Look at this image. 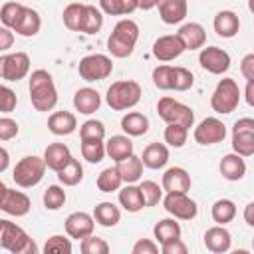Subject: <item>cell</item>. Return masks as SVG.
<instances>
[{"mask_svg":"<svg viewBox=\"0 0 254 254\" xmlns=\"http://www.w3.org/2000/svg\"><path fill=\"white\" fill-rule=\"evenodd\" d=\"M30 101L36 111H52L58 103V89L54 85L52 73L46 69H36L30 75Z\"/></svg>","mask_w":254,"mask_h":254,"instance_id":"obj_1","label":"cell"},{"mask_svg":"<svg viewBox=\"0 0 254 254\" xmlns=\"http://www.w3.org/2000/svg\"><path fill=\"white\" fill-rule=\"evenodd\" d=\"M139 40V26L137 22L125 18V20H119L109 38H107V50L113 58H129L135 50V44Z\"/></svg>","mask_w":254,"mask_h":254,"instance_id":"obj_2","label":"cell"},{"mask_svg":"<svg viewBox=\"0 0 254 254\" xmlns=\"http://www.w3.org/2000/svg\"><path fill=\"white\" fill-rule=\"evenodd\" d=\"M0 248L12 252V254H30V252H38L36 248V242L28 236V232L6 220V218H0Z\"/></svg>","mask_w":254,"mask_h":254,"instance_id":"obj_3","label":"cell"},{"mask_svg":"<svg viewBox=\"0 0 254 254\" xmlns=\"http://www.w3.org/2000/svg\"><path fill=\"white\" fill-rule=\"evenodd\" d=\"M141 99V85L133 79H121L109 85L105 101L113 111H125L139 103Z\"/></svg>","mask_w":254,"mask_h":254,"instance_id":"obj_4","label":"cell"},{"mask_svg":"<svg viewBox=\"0 0 254 254\" xmlns=\"http://www.w3.org/2000/svg\"><path fill=\"white\" fill-rule=\"evenodd\" d=\"M240 103V87L232 77H224L216 83L212 95H210V107L212 111L220 115L232 113Z\"/></svg>","mask_w":254,"mask_h":254,"instance_id":"obj_5","label":"cell"},{"mask_svg":"<svg viewBox=\"0 0 254 254\" xmlns=\"http://www.w3.org/2000/svg\"><path fill=\"white\" fill-rule=\"evenodd\" d=\"M44 173H46V163L44 159L36 157V155H28L24 159H20L14 167V173H12V179L18 187L22 189H32L36 187L42 179H44Z\"/></svg>","mask_w":254,"mask_h":254,"instance_id":"obj_6","label":"cell"},{"mask_svg":"<svg viewBox=\"0 0 254 254\" xmlns=\"http://www.w3.org/2000/svg\"><path fill=\"white\" fill-rule=\"evenodd\" d=\"M157 113L167 123H177V125H183L187 129H190L194 125V111L189 105H185V103H181V101H177L175 97H169V95L159 99Z\"/></svg>","mask_w":254,"mask_h":254,"instance_id":"obj_7","label":"cell"},{"mask_svg":"<svg viewBox=\"0 0 254 254\" xmlns=\"http://www.w3.org/2000/svg\"><path fill=\"white\" fill-rule=\"evenodd\" d=\"M111 71H113V62L103 54H89L81 58L77 65V73L85 81H101L109 77Z\"/></svg>","mask_w":254,"mask_h":254,"instance_id":"obj_8","label":"cell"},{"mask_svg":"<svg viewBox=\"0 0 254 254\" xmlns=\"http://www.w3.org/2000/svg\"><path fill=\"white\" fill-rule=\"evenodd\" d=\"M232 149L240 157L254 155V119L242 117L232 127Z\"/></svg>","mask_w":254,"mask_h":254,"instance_id":"obj_9","label":"cell"},{"mask_svg":"<svg viewBox=\"0 0 254 254\" xmlns=\"http://www.w3.org/2000/svg\"><path fill=\"white\" fill-rule=\"evenodd\" d=\"M30 71V56L26 52H14L0 56V77L6 81H20Z\"/></svg>","mask_w":254,"mask_h":254,"instance_id":"obj_10","label":"cell"},{"mask_svg":"<svg viewBox=\"0 0 254 254\" xmlns=\"http://www.w3.org/2000/svg\"><path fill=\"white\" fill-rule=\"evenodd\" d=\"M161 200H163L165 210L179 220H192L198 212L196 202L187 192H167L165 198Z\"/></svg>","mask_w":254,"mask_h":254,"instance_id":"obj_11","label":"cell"},{"mask_svg":"<svg viewBox=\"0 0 254 254\" xmlns=\"http://www.w3.org/2000/svg\"><path fill=\"white\" fill-rule=\"evenodd\" d=\"M198 64H200V67L206 69L208 73L220 75V73H224V71L230 67V56H228V52H224L222 48L208 46V48H202V50H200V54H198Z\"/></svg>","mask_w":254,"mask_h":254,"instance_id":"obj_12","label":"cell"},{"mask_svg":"<svg viewBox=\"0 0 254 254\" xmlns=\"http://www.w3.org/2000/svg\"><path fill=\"white\" fill-rule=\"evenodd\" d=\"M226 125L216 117H206L194 127V141L198 145H214L224 141Z\"/></svg>","mask_w":254,"mask_h":254,"instance_id":"obj_13","label":"cell"},{"mask_svg":"<svg viewBox=\"0 0 254 254\" xmlns=\"http://www.w3.org/2000/svg\"><path fill=\"white\" fill-rule=\"evenodd\" d=\"M183 52H185V46H183V42L179 40L177 34L161 36V38L155 40V44H153V56H155L159 62H173V60H177Z\"/></svg>","mask_w":254,"mask_h":254,"instance_id":"obj_14","label":"cell"},{"mask_svg":"<svg viewBox=\"0 0 254 254\" xmlns=\"http://www.w3.org/2000/svg\"><path fill=\"white\" fill-rule=\"evenodd\" d=\"M93 228H95V220L91 214L87 212H71L67 218H65V232L69 238H75V240H81L89 234H93Z\"/></svg>","mask_w":254,"mask_h":254,"instance_id":"obj_15","label":"cell"},{"mask_svg":"<svg viewBox=\"0 0 254 254\" xmlns=\"http://www.w3.org/2000/svg\"><path fill=\"white\" fill-rule=\"evenodd\" d=\"M30 198L28 194H24L22 190H14V189H6L2 200H0V210H4L10 216H24L30 212Z\"/></svg>","mask_w":254,"mask_h":254,"instance_id":"obj_16","label":"cell"},{"mask_svg":"<svg viewBox=\"0 0 254 254\" xmlns=\"http://www.w3.org/2000/svg\"><path fill=\"white\" fill-rule=\"evenodd\" d=\"M161 187L165 192H187L190 189V175L183 167H171L165 171Z\"/></svg>","mask_w":254,"mask_h":254,"instance_id":"obj_17","label":"cell"},{"mask_svg":"<svg viewBox=\"0 0 254 254\" xmlns=\"http://www.w3.org/2000/svg\"><path fill=\"white\" fill-rule=\"evenodd\" d=\"M157 8H159L161 20L169 26L181 24L187 18V12H189L187 0H157Z\"/></svg>","mask_w":254,"mask_h":254,"instance_id":"obj_18","label":"cell"},{"mask_svg":"<svg viewBox=\"0 0 254 254\" xmlns=\"http://www.w3.org/2000/svg\"><path fill=\"white\" fill-rule=\"evenodd\" d=\"M177 36H179V40L183 42L185 50H190V52L202 48L204 42H206V32H204V28H202L200 24H196V22H187V24H183V26L179 28Z\"/></svg>","mask_w":254,"mask_h":254,"instance_id":"obj_19","label":"cell"},{"mask_svg":"<svg viewBox=\"0 0 254 254\" xmlns=\"http://www.w3.org/2000/svg\"><path fill=\"white\" fill-rule=\"evenodd\" d=\"M230 244H232V236L222 224H216V226H212V228H208L204 232V246L214 254L228 252Z\"/></svg>","mask_w":254,"mask_h":254,"instance_id":"obj_20","label":"cell"},{"mask_svg":"<svg viewBox=\"0 0 254 254\" xmlns=\"http://www.w3.org/2000/svg\"><path fill=\"white\" fill-rule=\"evenodd\" d=\"M212 26H214V32L220 38H234L240 30V20L232 10H220L214 16Z\"/></svg>","mask_w":254,"mask_h":254,"instance_id":"obj_21","label":"cell"},{"mask_svg":"<svg viewBox=\"0 0 254 254\" xmlns=\"http://www.w3.org/2000/svg\"><path fill=\"white\" fill-rule=\"evenodd\" d=\"M99 105H101V95L91 87H81L73 95V107L83 115L95 113L99 109Z\"/></svg>","mask_w":254,"mask_h":254,"instance_id":"obj_22","label":"cell"},{"mask_svg":"<svg viewBox=\"0 0 254 254\" xmlns=\"http://www.w3.org/2000/svg\"><path fill=\"white\" fill-rule=\"evenodd\" d=\"M77 127V119L69 111H54L48 117V129L54 135H71Z\"/></svg>","mask_w":254,"mask_h":254,"instance_id":"obj_23","label":"cell"},{"mask_svg":"<svg viewBox=\"0 0 254 254\" xmlns=\"http://www.w3.org/2000/svg\"><path fill=\"white\" fill-rule=\"evenodd\" d=\"M42 159H44V163H46L48 169H52V171L58 173L71 159V153H69V147L67 145H64V143H52V145L46 147Z\"/></svg>","mask_w":254,"mask_h":254,"instance_id":"obj_24","label":"cell"},{"mask_svg":"<svg viewBox=\"0 0 254 254\" xmlns=\"http://www.w3.org/2000/svg\"><path fill=\"white\" fill-rule=\"evenodd\" d=\"M220 175L226 181H240L246 175V161L236 153H228L220 161Z\"/></svg>","mask_w":254,"mask_h":254,"instance_id":"obj_25","label":"cell"},{"mask_svg":"<svg viewBox=\"0 0 254 254\" xmlns=\"http://www.w3.org/2000/svg\"><path fill=\"white\" fill-rule=\"evenodd\" d=\"M141 161L149 169H163L169 163V149H167V145H163V143H149L143 149Z\"/></svg>","mask_w":254,"mask_h":254,"instance_id":"obj_26","label":"cell"},{"mask_svg":"<svg viewBox=\"0 0 254 254\" xmlns=\"http://www.w3.org/2000/svg\"><path fill=\"white\" fill-rule=\"evenodd\" d=\"M119 202L127 212H139L141 208H145L141 189L135 183H125V187L119 190Z\"/></svg>","mask_w":254,"mask_h":254,"instance_id":"obj_27","label":"cell"},{"mask_svg":"<svg viewBox=\"0 0 254 254\" xmlns=\"http://www.w3.org/2000/svg\"><path fill=\"white\" fill-rule=\"evenodd\" d=\"M117 171H119L123 183H137L143 177V161H141V157L131 153L129 157H125L123 161L117 163Z\"/></svg>","mask_w":254,"mask_h":254,"instance_id":"obj_28","label":"cell"},{"mask_svg":"<svg viewBox=\"0 0 254 254\" xmlns=\"http://www.w3.org/2000/svg\"><path fill=\"white\" fill-rule=\"evenodd\" d=\"M121 129L129 137H141L149 131V119H147V115H143L139 111H129L121 119Z\"/></svg>","mask_w":254,"mask_h":254,"instance_id":"obj_29","label":"cell"},{"mask_svg":"<svg viewBox=\"0 0 254 254\" xmlns=\"http://www.w3.org/2000/svg\"><path fill=\"white\" fill-rule=\"evenodd\" d=\"M105 153L115 161H123L125 157H129L133 153V141L127 135H113L107 143H105Z\"/></svg>","mask_w":254,"mask_h":254,"instance_id":"obj_30","label":"cell"},{"mask_svg":"<svg viewBox=\"0 0 254 254\" xmlns=\"http://www.w3.org/2000/svg\"><path fill=\"white\" fill-rule=\"evenodd\" d=\"M93 220H95L97 224L105 226V228H111V226H115V224L121 220V210H119L113 202L103 200V202H99V204L93 208Z\"/></svg>","mask_w":254,"mask_h":254,"instance_id":"obj_31","label":"cell"},{"mask_svg":"<svg viewBox=\"0 0 254 254\" xmlns=\"http://www.w3.org/2000/svg\"><path fill=\"white\" fill-rule=\"evenodd\" d=\"M40 28H42V18H40V14L34 10V8H24V14H22V18H20V22H18V26L14 28V32L16 34H20V36H24V38H30V36H36L38 32H40Z\"/></svg>","mask_w":254,"mask_h":254,"instance_id":"obj_32","label":"cell"},{"mask_svg":"<svg viewBox=\"0 0 254 254\" xmlns=\"http://www.w3.org/2000/svg\"><path fill=\"white\" fill-rule=\"evenodd\" d=\"M153 234H155V240L159 244L175 240V238H181V224L177 222V218H163V220H159L155 224Z\"/></svg>","mask_w":254,"mask_h":254,"instance_id":"obj_33","label":"cell"},{"mask_svg":"<svg viewBox=\"0 0 254 254\" xmlns=\"http://www.w3.org/2000/svg\"><path fill=\"white\" fill-rule=\"evenodd\" d=\"M210 214H212V220L216 224H222L224 226V224H228V222L234 220V216H236V204L230 198H218L212 204Z\"/></svg>","mask_w":254,"mask_h":254,"instance_id":"obj_34","label":"cell"},{"mask_svg":"<svg viewBox=\"0 0 254 254\" xmlns=\"http://www.w3.org/2000/svg\"><path fill=\"white\" fill-rule=\"evenodd\" d=\"M58 179H60V183L65 185V187H75V185L81 183V179H83V167L79 165L77 159L71 157V159L65 163V167H62V169L58 171Z\"/></svg>","mask_w":254,"mask_h":254,"instance_id":"obj_35","label":"cell"},{"mask_svg":"<svg viewBox=\"0 0 254 254\" xmlns=\"http://www.w3.org/2000/svg\"><path fill=\"white\" fill-rule=\"evenodd\" d=\"M103 26V14L101 10H97L91 4H85V12H83V20H81V28L79 32L83 34H97Z\"/></svg>","mask_w":254,"mask_h":254,"instance_id":"obj_36","label":"cell"},{"mask_svg":"<svg viewBox=\"0 0 254 254\" xmlns=\"http://www.w3.org/2000/svg\"><path fill=\"white\" fill-rule=\"evenodd\" d=\"M123 185L121 181V175L117 171V167H109V169H103L97 177V189L101 192H113V190H119Z\"/></svg>","mask_w":254,"mask_h":254,"instance_id":"obj_37","label":"cell"},{"mask_svg":"<svg viewBox=\"0 0 254 254\" xmlns=\"http://www.w3.org/2000/svg\"><path fill=\"white\" fill-rule=\"evenodd\" d=\"M83 12H85V4H77V2H71L65 6L62 18H64V26L71 32H79L81 28V20H83Z\"/></svg>","mask_w":254,"mask_h":254,"instance_id":"obj_38","label":"cell"},{"mask_svg":"<svg viewBox=\"0 0 254 254\" xmlns=\"http://www.w3.org/2000/svg\"><path fill=\"white\" fill-rule=\"evenodd\" d=\"M24 8H26V6H22L20 2H6V4H2V8H0V20H2V26L14 30V28L18 26L22 14H24Z\"/></svg>","mask_w":254,"mask_h":254,"instance_id":"obj_39","label":"cell"},{"mask_svg":"<svg viewBox=\"0 0 254 254\" xmlns=\"http://www.w3.org/2000/svg\"><path fill=\"white\" fill-rule=\"evenodd\" d=\"M81 155L87 163H99L105 157V143L103 139H83L81 141Z\"/></svg>","mask_w":254,"mask_h":254,"instance_id":"obj_40","label":"cell"},{"mask_svg":"<svg viewBox=\"0 0 254 254\" xmlns=\"http://www.w3.org/2000/svg\"><path fill=\"white\" fill-rule=\"evenodd\" d=\"M192 83H194V75H192V71H189L187 67H173V71H171V89H175V91H187V89H190L192 87Z\"/></svg>","mask_w":254,"mask_h":254,"instance_id":"obj_41","label":"cell"},{"mask_svg":"<svg viewBox=\"0 0 254 254\" xmlns=\"http://www.w3.org/2000/svg\"><path fill=\"white\" fill-rule=\"evenodd\" d=\"M187 137H189V129L183 127V125H177V123H167L165 127V143L179 149L187 143Z\"/></svg>","mask_w":254,"mask_h":254,"instance_id":"obj_42","label":"cell"},{"mask_svg":"<svg viewBox=\"0 0 254 254\" xmlns=\"http://www.w3.org/2000/svg\"><path fill=\"white\" fill-rule=\"evenodd\" d=\"M65 198H67L65 196V190L62 187H58V185H52L44 192V206L48 210H60L65 204Z\"/></svg>","mask_w":254,"mask_h":254,"instance_id":"obj_43","label":"cell"},{"mask_svg":"<svg viewBox=\"0 0 254 254\" xmlns=\"http://www.w3.org/2000/svg\"><path fill=\"white\" fill-rule=\"evenodd\" d=\"M139 189H141L145 206H155V204L161 202V198H163V187H159V183H155V181H143L139 185Z\"/></svg>","mask_w":254,"mask_h":254,"instance_id":"obj_44","label":"cell"},{"mask_svg":"<svg viewBox=\"0 0 254 254\" xmlns=\"http://www.w3.org/2000/svg\"><path fill=\"white\" fill-rule=\"evenodd\" d=\"M79 248H81L83 254H107V252H109V244H107L103 238L93 236V234L81 238Z\"/></svg>","mask_w":254,"mask_h":254,"instance_id":"obj_45","label":"cell"},{"mask_svg":"<svg viewBox=\"0 0 254 254\" xmlns=\"http://www.w3.org/2000/svg\"><path fill=\"white\" fill-rule=\"evenodd\" d=\"M79 137H81V141L83 139H103L105 137V127L97 119H87L79 127Z\"/></svg>","mask_w":254,"mask_h":254,"instance_id":"obj_46","label":"cell"},{"mask_svg":"<svg viewBox=\"0 0 254 254\" xmlns=\"http://www.w3.org/2000/svg\"><path fill=\"white\" fill-rule=\"evenodd\" d=\"M44 252H58V254H69L71 252V240L62 236V234H54L46 240L44 244Z\"/></svg>","mask_w":254,"mask_h":254,"instance_id":"obj_47","label":"cell"},{"mask_svg":"<svg viewBox=\"0 0 254 254\" xmlns=\"http://www.w3.org/2000/svg\"><path fill=\"white\" fill-rule=\"evenodd\" d=\"M171 71H173V65H157L153 69V83L155 87L167 91L171 89Z\"/></svg>","mask_w":254,"mask_h":254,"instance_id":"obj_48","label":"cell"},{"mask_svg":"<svg viewBox=\"0 0 254 254\" xmlns=\"http://www.w3.org/2000/svg\"><path fill=\"white\" fill-rule=\"evenodd\" d=\"M16 103H18V97L16 93L6 87V85H0V113H10L16 109Z\"/></svg>","mask_w":254,"mask_h":254,"instance_id":"obj_49","label":"cell"},{"mask_svg":"<svg viewBox=\"0 0 254 254\" xmlns=\"http://www.w3.org/2000/svg\"><path fill=\"white\" fill-rule=\"evenodd\" d=\"M20 127L12 117H0V141H10L18 135Z\"/></svg>","mask_w":254,"mask_h":254,"instance_id":"obj_50","label":"cell"},{"mask_svg":"<svg viewBox=\"0 0 254 254\" xmlns=\"http://www.w3.org/2000/svg\"><path fill=\"white\" fill-rule=\"evenodd\" d=\"M133 254H157L159 252V246L155 240H149V238H141L133 244Z\"/></svg>","mask_w":254,"mask_h":254,"instance_id":"obj_51","label":"cell"},{"mask_svg":"<svg viewBox=\"0 0 254 254\" xmlns=\"http://www.w3.org/2000/svg\"><path fill=\"white\" fill-rule=\"evenodd\" d=\"M161 252H163V254H187L189 248H187V244H185L181 238H175V240L163 242V244H161Z\"/></svg>","mask_w":254,"mask_h":254,"instance_id":"obj_52","label":"cell"},{"mask_svg":"<svg viewBox=\"0 0 254 254\" xmlns=\"http://www.w3.org/2000/svg\"><path fill=\"white\" fill-rule=\"evenodd\" d=\"M99 6L109 16H123L121 14V0H99Z\"/></svg>","mask_w":254,"mask_h":254,"instance_id":"obj_53","label":"cell"},{"mask_svg":"<svg viewBox=\"0 0 254 254\" xmlns=\"http://www.w3.org/2000/svg\"><path fill=\"white\" fill-rule=\"evenodd\" d=\"M14 46V32L6 26H0V52H6Z\"/></svg>","mask_w":254,"mask_h":254,"instance_id":"obj_54","label":"cell"},{"mask_svg":"<svg viewBox=\"0 0 254 254\" xmlns=\"http://www.w3.org/2000/svg\"><path fill=\"white\" fill-rule=\"evenodd\" d=\"M240 71L242 75L248 79H254V54H248L242 58V64H240Z\"/></svg>","mask_w":254,"mask_h":254,"instance_id":"obj_55","label":"cell"},{"mask_svg":"<svg viewBox=\"0 0 254 254\" xmlns=\"http://www.w3.org/2000/svg\"><path fill=\"white\" fill-rule=\"evenodd\" d=\"M244 220L248 226H254V202H248L244 208Z\"/></svg>","mask_w":254,"mask_h":254,"instance_id":"obj_56","label":"cell"},{"mask_svg":"<svg viewBox=\"0 0 254 254\" xmlns=\"http://www.w3.org/2000/svg\"><path fill=\"white\" fill-rule=\"evenodd\" d=\"M137 10V0H121V14H131Z\"/></svg>","mask_w":254,"mask_h":254,"instance_id":"obj_57","label":"cell"},{"mask_svg":"<svg viewBox=\"0 0 254 254\" xmlns=\"http://www.w3.org/2000/svg\"><path fill=\"white\" fill-rule=\"evenodd\" d=\"M8 165H10V155L4 147H0V173H4L8 169Z\"/></svg>","mask_w":254,"mask_h":254,"instance_id":"obj_58","label":"cell"},{"mask_svg":"<svg viewBox=\"0 0 254 254\" xmlns=\"http://www.w3.org/2000/svg\"><path fill=\"white\" fill-rule=\"evenodd\" d=\"M246 103L248 105H254V79H248V83H246Z\"/></svg>","mask_w":254,"mask_h":254,"instance_id":"obj_59","label":"cell"},{"mask_svg":"<svg viewBox=\"0 0 254 254\" xmlns=\"http://www.w3.org/2000/svg\"><path fill=\"white\" fill-rule=\"evenodd\" d=\"M157 6V0H137V8L141 10H151Z\"/></svg>","mask_w":254,"mask_h":254,"instance_id":"obj_60","label":"cell"},{"mask_svg":"<svg viewBox=\"0 0 254 254\" xmlns=\"http://www.w3.org/2000/svg\"><path fill=\"white\" fill-rule=\"evenodd\" d=\"M6 189H8V187H6V185L0 181V200H2V196H4V192H6Z\"/></svg>","mask_w":254,"mask_h":254,"instance_id":"obj_61","label":"cell"}]
</instances>
